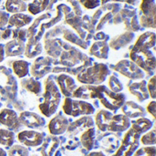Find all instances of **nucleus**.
I'll list each match as a JSON object with an SVG mask.
<instances>
[{
    "label": "nucleus",
    "mask_w": 156,
    "mask_h": 156,
    "mask_svg": "<svg viewBox=\"0 0 156 156\" xmlns=\"http://www.w3.org/2000/svg\"><path fill=\"white\" fill-rule=\"evenodd\" d=\"M140 9L142 16L141 25L144 27H156V4L155 0H142Z\"/></svg>",
    "instance_id": "9d476101"
},
{
    "label": "nucleus",
    "mask_w": 156,
    "mask_h": 156,
    "mask_svg": "<svg viewBox=\"0 0 156 156\" xmlns=\"http://www.w3.org/2000/svg\"><path fill=\"white\" fill-rule=\"evenodd\" d=\"M1 1H2V0H0V4H1Z\"/></svg>",
    "instance_id": "09e8293b"
},
{
    "label": "nucleus",
    "mask_w": 156,
    "mask_h": 156,
    "mask_svg": "<svg viewBox=\"0 0 156 156\" xmlns=\"http://www.w3.org/2000/svg\"><path fill=\"white\" fill-rule=\"evenodd\" d=\"M25 42L19 39L13 38L8 41L5 45H4L5 56V57H16L21 56L25 52Z\"/></svg>",
    "instance_id": "aec40b11"
},
{
    "label": "nucleus",
    "mask_w": 156,
    "mask_h": 156,
    "mask_svg": "<svg viewBox=\"0 0 156 156\" xmlns=\"http://www.w3.org/2000/svg\"><path fill=\"white\" fill-rule=\"evenodd\" d=\"M50 0H34L31 4L27 5V10L32 15H37L43 12L48 5Z\"/></svg>",
    "instance_id": "2f4dec72"
},
{
    "label": "nucleus",
    "mask_w": 156,
    "mask_h": 156,
    "mask_svg": "<svg viewBox=\"0 0 156 156\" xmlns=\"http://www.w3.org/2000/svg\"><path fill=\"white\" fill-rule=\"evenodd\" d=\"M30 63L24 59H17L13 61L12 69L13 73L19 79H24L29 74Z\"/></svg>",
    "instance_id": "b1692460"
},
{
    "label": "nucleus",
    "mask_w": 156,
    "mask_h": 156,
    "mask_svg": "<svg viewBox=\"0 0 156 156\" xmlns=\"http://www.w3.org/2000/svg\"><path fill=\"white\" fill-rule=\"evenodd\" d=\"M96 130L94 127L86 129L80 135V143L87 151H91L95 144Z\"/></svg>",
    "instance_id": "a878e982"
},
{
    "label": "nucleus",
    "mask_w": 156,
    "mask_h": 156,
    "mask_svg": "<svg viewBox=\"0 0 156 156\" xmlns=\"http://www.w3.org/2000/svg\"><path fill=\"white\" fill-rule=\"evenodd\" d=\"M155 33L147 31L142 34L130 52V60L150 75L156 70Z\"/></svg>",
    "instance_id": "f257e3e1"
},
{
    "label": "nucleus",
    "mask_w": 156,
    "mask_h": 156,
    "mask_svg": "<svg viewBox=\"0 0 156 156\" xmlns=\"http://www.w3.org/2000/svg\"><path fill=\"white\" fill-rule=\"evenodd\" d=\"M1 33H2V31H0V40H2V38H1Z\"/></svg>",
    "instance_id": "49530a36"
},
{
    "label": "nucleus",
    "mask_w": 156,
    "mask_h": 156,
    "mask_svg": "<svg viewBox=\"0 0 156 156\" xmlns=\"http://www.w3.org/2000/svg\"><path fill=\"white\" fill-rule=\"evenodd\" d=\"M140 144L144 146H154L156 144L155 128H152L150 131L142 134L140 137Z\"/></svg>",
    "instance_id": "473e14b6"
},
{
    "label": "nucleus",
    "mask_w": 156,
    "mask_h": 156,
    "mask_svg": "<svg viewBox=\"0 0 156 156\" xmlns=\"http://www.w3.org/2000/svg\"><path fill=\"white\" fill-rule=\"evenodd\" d=\"M147 87V90L149 93L150 98H152L153 100H155L156 98V76L155 74L152 76V78L149 80V82H147L146 84Z\"/></svg>",
    "instance_id": "e433bc0d"
},
{
    "label": "nucleus",
    "mask_w": 156,
    "mask_h": 156,
    "mask_svg": "<svg viewBox=\"0 0 156 156\" xmlns=\"http://www.w3.org/2000/svg\"><path fill=\"white\" fill-rule=\"evenodd\" d=\"M133 156H156V147L154 146H144L139 147Z\"/></svg>",
    "instance_id": "c9c22d12"
},
{
    "label": "nucleus",
    "mask_w": 156,
    "mask_h": 156,
    "mask_svg": "<svg viewBox=\"0 0 156 156\" xmlns=\"http://www.w3.org/2000/svg\"><path fill=\"white\" fill-rule=\"evenodd\" d=\"M16 134L14 132L7 129H0V145L11 147L14 145Z\"/></svg>",
    "instance_id": "7c9ffc66"
},
{
    "label": "nucleus",
    "mask_w": 156,
    "mask_h": 156,
    "mask_svg": "<svg viewBox=\"0 0 156 156\" xmlns=\"http://www.w3.org/2000/svg\"><path fill=\"white\" fill-rule=\"evenodd\" d=\"M112 68L115 71L130 80H143L145 77L144 71L129 59H122Z\"/></svg>",
    "instance_id": "1a4fd4ad"
},
{
    "label": "nucleus",
    "mask_w": 156,
    "mask_h": 156,
    "mask_svg": "<svg viewBox=\"0 0 156 156\" xmlns=\"http://www.w3.org/2000/svg\"><path fill=\"white\" fill-rule=\"evenodd\" d=\"M32 156H37V155H32Z\"/></svg>",
    "instance_id": "8fccbe9b"
},
{
    "label": "nucleus",
    "mask_w": 156,
    "mask_h": 156,
    "mask_svg": "<svg viewBox=\"0 0 156 156\" xmlns=\"http://www.w3.org/2000/svg\"><path fill=\"white\" fill-rule=\"evenodd\" d=\"M110 1H112V2H122V3H127V4H130V5H136L137 1L138 0H101V5H104Z\"/></svg>",
    "instance_id": "a19ab883"
},
{
    "label": "nucleus",
    "mask_w": 156,
    "mask_h": 156,
    "mask_svg": "<svg viewBox=\"0 0 156 156\" xmlns=\"http://www.w3.org/2000/svg\"><path fill=\"white\" fill-rule=\"evenodd\" d=\"M90 54L101 59H107L109 56V45L104 40L96 41L90 47Z\"/></svg>",
    "instance_id": "4be33fe9"
},
{
    "label": "nucleus",
    "mask_w": 156,
    "mask_h": 156,
    "mask_svg": "<svg viewBox=\"0 0 156 156\" xmlns=\"http://www.w3.org/2000/svg\"><path fill=\"white\" fill-rule=\"evenodd\" d=\"M62 111L67 116L70 117H80V116H89L95 112V108L90 102L83 100L65 98Z\"/></svg>",
    "instance_id": "423d86ee"
},
{
    "label": "nucleus",
    "mask_w": 156,
    "mask_h": 156,
    "mask_svg": "<svg viewBox=\"0 0 156 156\" xmlns=\"http://www.w3.org/2000/svg\"><path fill=\"white\" fill-rule=\"evenodd\" d=\"M51 63L52 60L49 58H37L29 69V72L33 78L41 79L52 70Z\"/></svg>",
    "instance_id": "2eb2a0df"
},
{
    "label": "nucleus",
    "mask_w": 156,
    "mask_h": 156,
    "mask_svg": "<svg viewBox=\"0 0 156 156\" xmlns=\"http://www.w3.org/2000/svg\"><path fill=\"white\" fill-rule=\"evenodd\" d=\"M5 49H4V45L0 44V63L4 61L5 59Z\"/></svg>",
    "instance_id": "37998d69"
},
{
    "label": "nucleus",
    "mask_w": 156,
    "mask_h": 156,
    "mask_svg": "<svg viewBox=\"0 0 156 156\" xmlns=\"http://www.w3.org/2000/svg\"><path fill=\"white\" fill-rule=\"evenodd\" d=\"M22 1H24V2H27V1H30V0H22Z\"/></svg>",
    "instance_id": "de8ad7c7"
},
{
    "label": "nucleus",
    "mask_w": 156,
    "mask_h": 156,
    "mask_svg": "<svg viewBox=\"0 0 156 156\" xmlns=\"http://www.w3.org/2000/svg\"><path fill=\"white\" fill-rule=\"evenodd\" d=\"M17 92V83L5 67H0V93L8 99H14Z\"/></svg>",
    "instance_id": "6e6552de"
},
{
    "label": "nucleus",
    "mask_w": 156,
    "mask_h": 156,
    "mask_svg": "<svg viewBox=\"0 0 156 156\" xmlns=\"http://www.w3.org/2000/svg\"><path fill=\"white\" fill-rule=\"evenodd\" d=\"M18 119L21 125L28 129H39L46 124L45 119L36 112H22L18 115Z\"/></svg>",
    "instance_id": "ddd939ff"
},
{
    "label": "nucleus",
    "mask_w": 156,
    "mask_h": 156,
    "mask_svg": "<svg viewBox=\"0 0 156 156\" xmlns=\"http://www.w3.org/2000/svg\"><path fill=\"white\" fill-rule=\"evenodd\" d=\"M110 75V69L103 63H95L77 75V80L83 85H101Z\"/></svg>",
    "instance_id": "39448f33"
},
{
    "label": "nucleus",
    "mask_w": 156,
    "mask_h": 156,
    "mask_svg": "<svg viewBox=\"0 0 156 156\" xmlns=\"http://www.w3.org/2000/svg\"><path fill=\"white\" fill-rule=\"evenodd\" d=\"M45 134L34 130H25L17 133L18 142L25 147H38L41 145Z\"/></svg>",
    "instance_id": "9b49d317"
},
{
    "label": "nucleus",
    "mask_w": 156,
    "mask_h": 156,
    "mask_svg": "<svg viewBox=\"0 0 156 156\" xmlns=\"http://www.w3.org/2000/svg\"><path fill=\"white\" fill-rule=\"evenodd\" d=\"M9 14L7 12H5L3 10H0V28H3L5 27L8 23Z\"/></svg>",
    "instance_id": "58836bf2"
},
{
    "label": "nucleus",
    "mask_w": 156,
    "mask_h": 156,
    "mask_svg": "<svg viewBox=\"0 0 156 156\" xmlns=\"http://www.w3.org/2000/svg\"><path fill=\"white\" fill-rule=\"evenodd\" d=\"M5 9L8 14L23 13L27 10V5L22 0H6Z\"/></svg>",
    "instance_id": "c85d7f7f"
},
{
    "label": "nucleus",
    "mask_w": 156,
    "mask_h": 156,
    "mask_svg": "<svg viewBox=\"0 0 156 156\" xmlns=\"http://www.w3.org/2000/svg\"><path fill=\"white\" fill-rule=\"evenodd\" d=\"M85 8L94 9L101 5V0H78Z\"/></svg>",
    "instance_id": "4c0bfd02"
},
{
    "label": "nucleus",
    "mask_w": 156,
    "mask_h": 156,
    "mask_svg": "<svg viewBox=\"0 0 156 156\" xmlns=\"http://www.w3.org/2000/svg\"><path fill=\"white\" fill-rule=\"evenodd\" d=\"M20 84L25 90H27V91L31 93H34L35 95H38L42 91V86H41L40 81L35 78L23 79Z\"/></svg>",
    "instance_id": "cd10ccee"
},
{
    "label": "nucleus",
    "mask_w": 156,
    "mask_h": 156,
    "mask_svg": "<svg viewBox=\"0 0 156 156\" xmlns=\"http://www.w3.org/2000/svg\"><path fill=\"white\" fill-rule=\"evenodd\" d=\"M60 144V140L57 136L48 135L44 138L43 143L40 145L39 153L41 156H54L55 152Z\"/></svg>",
    "instance_id": "a211bd4d"
},
{
    "label": "nucleus",
    "mask_w": 156,
    "mask_h": 156,
    "mask_svg": "<svg viewBox=\"0 0 156 156\" xmlns=\"http://www.w3.org/2000/svg\"><path fill=\"white\" fill-rule=\"evenodd\" d=\"M33 18L31 16L24 14V13H17L13 14L8 18V25L9 27H14L16 28H21L32 22Z\"/></svg>",
    "instance_id": "5701e85b"
},
{
    "label": "nucleus",
    "mask_w": 156,
    "mask_h": 156,
    "mask_svg": "<svg viewBox=\"0 0 156 156\" xmlns=\"http://www.w3.org/2000/svg\"><path fill=\"white\" fill-rule=\"evenodd\" d=\"M122 114L128 117L129 119H138L145 117L146 112L144 109L133 101H125L121 107Z\"/></svg>",
    "instance_id": "f3484780"
},
{
    "label": "nucleus",
    "mask_w": 156,
    "mask_h": 156,
    "mask_svg": "<svg viewBox=\"0 0 156 156\" xmlns=\"http://www.w3.org/2000/svg\"><path fill=\"white\" fill-rule=\"evenodd\" d=\"M146 110H147V112L149 114L152 115V117L154 119L156 118V101L154 100H153L152 101L149 102V104L147 105L146 107Z\"/></svg>",
    "instance_id": "ea45409f"
},
{
    "label": "nucleus",
    "mask_w": 156,
    "mask_h": 156,
    "mask_svg": "<svg viewBox=\"0 0 156 156\" xmlns=\"http://www.w3.org/2000/svg\"><path fill=\"white\" fill-rule=\"evenodd\" d=\"M0 156H7V153L1 147H0Z\"/></svg>",
    "instance_id": "a18cd8bd"
},
{
    "label": "nucleus",
    "mask_w": 156,
    "mask_h": 156,
    "mask_svg": "<svg viewBox=\"0 0 156 156\" xmlns=\"http://www.w3.org/2000/svg\"><path fill=\"white\" fill-rule=\"evenodd\" d=\"M140 137L141 135L136 133L131 128L128 129L120 147L113 156H133L134 152L140 147Z\"/></svg>",
    "instance_id": "0eeeda50"
},
{
    "label": "nucleus",
    "mask_w": 156,
    "mask_h": 156,
    "mask_svg": "<svg viewBox=\"0 0 156 156\" xmlns=\"http://www.w3.org/2000/svg\"><path fill=\"white\" fill-rule=\"evenodd\" d=\"M69 125V120L63 114L58 113L54 116L48 124V132L53 136H59L64 134Z\"/></svg>",
    "instance_id": "4468645a"
},
{
    "label": "nucleus",
    "mask_w": 156,
    "mask_h": 156,
    "mask_svg": "<svg viewBox=\"0 0 156 156\" xmlns=\"http://www.w3.org/2000/svg\"><path fill=\"white\" fill-rule=\"evenodd\" d=\"M7 156H29V151L23 145L14 144L8 150Z\"/></svg>",
    "instance_id": "f704fd0d"
},
{
    "label": "nucleus",
    "mask_w": 156,
    "mask_h": 156,
    "mask_svg": "<svg viewBox=\"0 0 156 156\" xmlns=\"http://www.w3.org/2000/svg\"><path fill=\"white\" fill-rule=\"evenodd\" d=\"M11 35H12V30L10 28H6L4 31H2V33H1V38H2V40L8 39Z\"/></svg>",
    "instance_id": "79ce46f5"
},
{
    "label": "nucleus",
    "mask_w": 156,
    "mask_h": 156,
    "mask_svg": "<svg viewBox=\"0 0 156 156\" xmlns=\"http://www.w3.org/2000/svg\"><path fill=\"white\" fill-rule=\"evenodd\" d=\"M42 52V46L37 40L29 39L27 44L25 46V56L27 58H33L37 57Z\"/></svg>",
    "instance_id": "c756f323"
},
{
    "label": "nucleus",
    "mask_w": 156,
    "mask_h": 156,
    "mask_svg": "<svg viewBox=\"0 0 156 156\" xmlns=\"http://www.w3.org/2000/svg\"><path fill=\"white\" fill-rule=\"evenodd\" d=\"M154 126V122L148 118L143 117L135 119L134 121H131V129L134 131L136 133L142 135L146 132L150 131Z\"/></svg>",
    "instance_id": "412c9836"
},
{
    "label": "nucleus",
    "mask_w": 156,
    "mask_h": 156,
    "mask_svg": "<svg viewBox=\"0 0 156 156\" xmlns=\"http://www.w3.org/2000/svg\"><path fill=\"white\" fill-rule=\"evenodd\" d=\"M94 125L101 132L122 133L131 127V120L123 114H112L107 110L99 111L94 118Z\"/></svg>",
    "instance_id": "7ed1b4c3"
},
{
    "label": "nucleus",
    "mask_w": 156,
    "mask_h": 156,
    "mask_svg": "<svg viewBox=\"0 0 156 156\" xmlns=\"http://www.w3.org/2000/svg\"><path fill=\"white\" fill-rule=\"evenodd\" d=\"M134 37V35L133 32H125L122 35L117 36L116 37H114L111 43L110 46L113 48V49H120L123 47H125L126 45H128L130 42L133 41Z\"/></svg>",
    "instance_id": "bb28decb"
},
{
    "label": "nucleus",
    "mask_w": 156,
    "mask_h": 156,
    "mask_svg": "<svg viewBox=\"0 0 156 156\" xmlns=\"http://www.w3.org/2000/svg\"><path fill=\"white\" fill-rule=\"evenodd\" d=\"M61 102V93L56 84V82L48 78L45 81L43 101L38 105V109L41 114L47 118L54 115Z\"/></svg>",
    "instance_id": "20e7f679"
},
{
    "label": "nucleus",
    "mask_w": 156,
    "mask_h": 156,
    "mask_svg": "<svg viewBox=\"0 0 156 156\" xmlns=\"http://www.w3.org/2000/svg\"><path fill=\"white\" fill-rule=\"evenodd\" d=\"M0 124L14 133L19 131L22 127L17 113L14 110L6 108L0 111Z\"/></svg>",
    "instance_id": "f8f14e48"
},
{
    "label": "nucleus",
    "mask_w": 156,
    "mask_h": 156,
    "mask_svg": "<svg viewBox=\"0 0 156 156\" xmlns=\"http://www.w3.org/2000/svg\"><path fill=\"white\" fill-rule=\"evenodd\" d=\"M72 98L80 100H95L109 111L116 112L126 101V96L123 93H114L105 85H82L78 87L72 94Z\"/></svg>",
    "instance_id": "f03ea898"
},
{
    "label": "nucleus",
    "mask_w": 156,
    "mask_h": 156,
    "mask_svg": "<svg viewBox=\"0 0 156 156\" xmlns=\"http://www.w3.org/2000/svg\"><path fill=\"white\" fill-rule=\"evenodd\" d=\"M86 156H106L102 152H90Z\"/></svg>",
    "instance_id": "c03bdc74"
},
{
    "label": "nucleus",
    "mask_w": 156,
    "mask_h": 156,
    "mask_svg": "<svg viewBox=\"0 0 156 156\" xmlns=\"http://www.w3.org/2000/svg\"><path fill=\"white\" fill-rule=\"evenodd\" d=\"M90 127H94V121L90 117H83L72 123H69L67 132L70 134H75L82 128L88 129Z\"/></svg>",
    "instance_id": "393cba45"
},
{
    "label": "nucleus",
    "mask_w": 156,
    "mask_h": 156,
    "mask_svg": "<svg viewBox=\"0 0 156 156\" xmlns=\"http://www.w3.org/2000/svg\"><path fill=\"white\" fill-rule=\"evenodd\" d=\"M146 80H142L138 82H133L129 86V91L130 93L134 96L138 101L143 102L144 101H147L150 96L147 90V87H146Z\"/></svg>",
    "instance_id": "6ab92c4d"
},
{
    "label": "nucleus",
    "mask_w": 156,
    "mask_h": 156,
    "mask_svg": "<svg viewBox=\"0 0 156 156\" xmlns=\"http://www.w3.org/2000/svg\"><path fill=\"white\" fill-rule=\"evenodd\" d=\"M108 85H109V90H111L114 93H121L123 90V86L122 82L114 75H109Z\"/></svg>",
    "instance_id": "72a5a7b5"
},
{
    "label": "nucleus",
    "mask_w": 156,
    "mask_h": 156,
    "mask_svg": "<svg viewBox=\"0 0 156 156\" xmlns=\"http://www.w3.org/2000/svg\"><path fill=\"white\" fill-rule=\"evenodd\" d=\"M60 93L64 95L66 98H72V94L75 90L78 88L77 84L72 77L69 75L61 73L57 77L56 82Z\"/></svg>",
    "instance_id": "dca6fc26"
}]
</instances>
